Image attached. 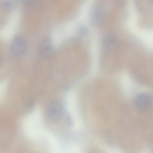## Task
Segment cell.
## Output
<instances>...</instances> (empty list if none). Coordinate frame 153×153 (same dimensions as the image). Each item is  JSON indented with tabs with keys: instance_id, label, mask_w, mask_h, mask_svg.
<instances>
[{
	"instance_id": "cell-1",
	"label": "cell",
	"mask_w": 153,
	"mask_h": 153,
	"mask_svg": "<svg viewBox=\"0 0 153 153\" xmlns=\"http://www.w3.org/2000/svg\"><path fill=\"white\" fill-rule=\"evenodd\" d=\"M106 15V10L104 5L102 4H97L91 10L90 14L91 22L96 25H100L105 21Z\"/></svg>"
},
{
	"instance_id": "cell-2",
	"label": "cell",
	"mask_w": 153,
	"mask_h": 153,
	"mask_svg": "<svg viewBox=\"0 0 153 153\" xmlns=\"http://www.w3.org/2000/svg\"><path fill=\"white\" fill-rule=\"evenodd\" d=\"M134 103L138 111L141 112H145L148 110L151 106L152 98L148 93H140L136 96Z\"/></svg>"
},
{
	"instance_id": "cell-3",
	"label": "cell",
	"mask_w": 153,
	"mask_h": 153,
	"mask_svg": "<svg viewBox=\"0 0 153 153\" xmlns=\"http://www.w3.org/2000/svg\"><path fill=\"white\" fill-rule=\"evenodd\" d=\"M120 42L118 36L113 32H110L107 33L103 39L104 47L106 50L109 51H113L116 50L119 45Z\"/></svg>"
},
{
	"instance_id": "cell-4",
	"label": "cell",
	"mask_w": 153,
	"mask_h": 153,
	"mask_svg": "<svg viewBox=\"0 0 153 153\" xmlns=\"http://www.w3.org/2000/svg\"><path fill=\"white\" fill-rule=\"evenodd\" d=\"M47 116L52 121L59 119L62 114V109L60 104L56 101L51 102L48 105L46 111Z\"/></svg>"
},
{
	"instance_id": "cell-5",
	"label": "cell",
	"mask_w": 153,
	"mask_h": 153,
	"mask_svg": "<svg viewBox=\"0 0 153 153\" xmlns=\"http://www.w3.org/2000/svg\"><path fill=\"white\" fill-rule=\"evenodd\" d=\"M39 52L42 56L45 59H50L53 56L55 53V48L50 39H47L42 42Z\"/></svg>"
},
{
	"instance_id": "cell-6",
	"label": "cell",
	"mask_w": 153,
	"mask_h": 153,
	"mask_svg": "<svg viewBox=\"0 0 153 153\" xmlns=\"http://www.w3.org/2000/svg\"><path fill=\"white\" fill-rule=\"evenodd\" d=\"M26 47V42L22 36H18L12 41L10 48L12 53L16 55H20L24 53Z\"/></svg>"
},
{
	"instance_id": "cell-7",
	"label": "cell",
	"mask_w": 153,
	"mask_h": 153,
	"mask_svg": "<svg viewBox=\"0 0 153 153\" xmlns=\"http://www.w3.org/2000/svg\"><path fill=\"white\" fill-rule=\"evenodd\" d=\"M1 5L4 10L10 11L14 8L16 5V3L13 0H4L2 1Z\"/></svg>"
},
{
	"instance_id": "cell-8",
	"label": "cell",
	"mask_w": 153,
	"mask_h": 153,
	"mask_svg": "<svg viewBox=\"0 0 153 153\" xmlns=\"http://www.w3.org/2000/svg\"><path fill=\"white\" fill-rule=\"evenodd\" d=\"M77 33L80 36H84L86 35L88 33V29L85 25H80L77 28Z\"/></svg>"
}]
</instances>
